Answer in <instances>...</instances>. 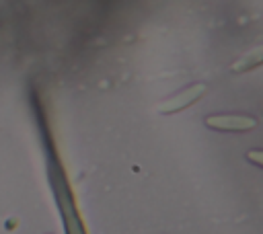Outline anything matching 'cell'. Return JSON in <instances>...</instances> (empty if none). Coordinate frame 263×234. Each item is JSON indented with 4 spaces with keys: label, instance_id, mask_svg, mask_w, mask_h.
I'll return each instance as SVG.
<instances>
[{
    "label": "cell",
    "instance_id": "obj_4",
    "mask_svg": "<svg viewBox=\"0 0 263 234\" xmlns=\"http://www.w3.org/2000/svg\"><path fill=\"white\" fill-rule=\"evenodd\" d=\"M247 158H249L251 162H255L257 166H261V168H263V150L253 148V150H249V152H247Z\"/></svg>",
    "mask_w": 263,
    "mask_h": 234
},
{
    "label": "cell",
    "instance_id": "obj_1",
    "mask_svg": "<svg viewBox=\"0 0 263 234\" xmlns=\"http://www.w3.org/2000/svg\"><path fill=\"white\" fill-rule=\"evenodd\" d=\"M208 86L203 82H195V84H189L185 86L183 90L175 92L173 96L164 99L160 105H158V113H164V115H171V113H177V111H183L187 107H191L195 101H199L203 94H205Z\"/></svg>",
    "mask_w": 263,
    "mask_h": 234
},
{
    "label": "cell",
    "instance_id": "obj_2",
    "mask_svg": "<svg viewBox=\"0 0 263 234\" xmlns=\"http://www.w3.org/2000/svg\"><path fill=\"white\" fill-rule=\"evenodd\" d=\"M205 125L210 129L218 131H249L257 127V119L251 115H238V113H220L205 117Z\"/></svg>",
    "mask_w": 263,
    "mask_h": 234
},
{
    "label": "cell",
    "instance_id": "obj_3",
    "mask_svg": "<svg viewBox=\"0 0 263 234\" xmlns=\"http://www.w3.org/2000/svg\"><path fill=\"white\" fill-rule=\"evenodd\" d=\"M259 66H263V45H259V47L251 49L249 53H245L240 60H236V62L232 64L230 70H232L234 74H242V72L255 70V68H259Z\"/></svg>",
    "mask_w": 263,
    "mask_h": 234
}]
</instances>
